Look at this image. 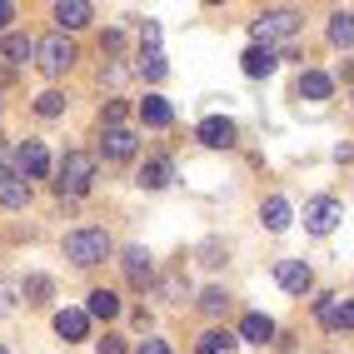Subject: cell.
<instances>
[{"label": "cell", "mask_w": 354, "mask_h": 354, "mask_svg": "<svg viewBox=\"0 0 354 354\" xmlns=\"http://www.w3.org/2000/svg\"><path fill=\"white\" fill-rule=\"evenodd\" d=\"M140 75H145V80H165V75H170V65H165L160 50H145V55H140Z\"/></svg>", "instance_id": "25"}, {"label": "cell", "mask_w": 354, "mask_h": 354, "mask_svg": "<svg viewBox=\"0 0 354 354\" xmlns=\"http://www.w3.org/2000/svg\"><path fill=\"white\" fill-rule=\"evenodd\" d=\"M0 180H10V170H6V150H0Z\"/></svg>", "instance_id": "35"}, {"label": "cell", "mask_w": 354, "mask_h": 354, "mask_svg": "<svg viewBox=\"0 0 354 354\" xmlns=\"http://www.w3.org/2000/svg\"><path fill=\"white\" fill-rule=\"evenodd\" d=\"M155 40H160V26H155V20H145V26H140V45L155 50Z\"/></svg>", "instance_id": "30"}, {"label": "cell", "mask_w": 354, "mask_h": 354, "mask_svg": "<svg viewBox=\"0 0 354 354\" xmlns=\"http://www.w3.org/2000/svg\"><path fill=\"white\" fill-rule=\"evenodd\" d=\"M225 304H230V295H225V290H205V295H200V310H205V315H220Z\"/></svg>", "instance_id": "27"}, {"label": "cell", "mask_w": 354, "mask_h": 354, "mask_svg": "<svg viewBox=\"0 0 354 354\" xmlns=\"http://www.w3.org/2000/svg\"><path fill=\"white\" fill-rule=\"evenodd\" d=\"M55 335L60 339H85L90 335V315L85 310H60L55 315Z\"/></svg>", "instance_id": "15"}, {"label": "cell", "mask_w": 354, "mask_h": 354, "mask_svg": "<svg viewBox=\"0 0 354 354\" xmlns=\"http://www.w3.org/2000/svg\"><path fill=\"white\" fill-rule=\"evenodd\" d=\"M120 265H125V279H130L135 290H145L150 279H155V265H150V254L140 250V245H135V250H125V259H120Z\"/></svg>", "instance_id": "10"}, {"label": "cell", "mask_w": 354, "mask_h": 354, "mask_svg": "<svg viewBox=\"0 0 354 354\" xmlns=\"http://www.w3.org/2000/svg\"><path fill=\"white\" fill-rule=\"evenodd\" d=\"M10 20H15V10L6 6V0H0V30H6V26H10ZM6 35H10V30H6Z\"/></svg>", "instance_id": "34"}, {"label": "cell", "mask_w": 354, "mask_h": 354, "mask_svg": "<svg viewBox=\"0 0 354 354\" xmlns=\"http://www.w3.org/2000/svg\"><path fill=\"white\" fill-rule=\"evenodd\" d=\"M35 115H45V120H55V115H65V95H60V90H45V95L35 100Z\"/></svg>", "instance_id": "26"}, {"label": "cell", "mask_w": 354, "mask_h": 354, "mask_svg": "<svg viewBox=\"0 0 354 354\" xmlns=\"http://www.w3.org/2000/svg\"><path fill=\"white\" fill-rule=\"evenodd\" d=\"M140 120H145L150 130H165V125L175 120V110H170V100H160V95H145V100H140Z\"/></svg>", "instance_id": "17"}, {"label": "cell", "mask_w": 354, "mask_h": 354, "mask_svg": "<svg viewBox=\"0 0 354 354\" xmlns=\"http://www.w3.org/2000/svg\"><path fill=\"white\" fill-rule=\"evenodd\" d=\"M240 339L270 344V339H274V319H270V315H245V319H240Z\"/></svg>", "instance_id": "19"}, {"label": "cell", "mask_w": 354, "mask_h": 354, "mask_svg": "<svg viewBox=\"0 0 354 354\" xmlns=\"http://www.w3.org/2000/svg\"><path fill=\"white\" fill-rule=\"evenodd\" d=\"M100 45H105V50L115 55V50H120V45H125V35H120V30H105V40H100Z\"/></svg>", "instance_id": "32"}, {"label": "cell", "mask_w": 354, "mask_h": 354, "mask_svg": "<svg viewBox=\"0 0 354 354\" xmlns=\"http://www.w3.org/2000/svg\"><path fill=\"white\" fill-rule=\"evenodd\" d=\"M200 145H209V150H230L234 145V120H225V115H209V120H200Z\"/></svg>", "instance_id": "7"}, {"label": "cell", "mask_w": 354, "mask_h": 354, "mask_svg": "<svg viewBox=\"0 0 354 354\" xmlns=\"http://www.w3.org/2000/svg\"><path fill=\"white\" fill-rule=\"evenodd\" d=\"M259 220H265V230H290V220H295V209H290V200L285 195H270L265 205H259Z\"/></svg>", "instance_id": "11"}, {"label": "cell", "mask_w": 354, "mask_h": 354, "mask_svg": "<svg viewBox=\"0 0 354 354\" xmlns=\"http://www.w3.org/2000/svg\"><path fill=\"white\" fill-rule=\"evenodd\" d=\"M90 185H95V155L70 150V155L60 160V180H55V190H60V195H85Z\"/></svg>", "instance_id": "2"}, {"label": "cell", "mask_w": 354, "mask_h": 354, "mask_svg": "<svg viewBox=\"0 0 354 354\" xmlns=\"http://www.w3.org/2000/svg\"><path fill=\"white\" fill-rule=\"evenodd\" d=\"M26 295H30V299L40 304L45 295H50V279H45V274H30V279H26Z\"/></svg>", "instance_id": "29"}, {"label": "cell", "mask_w": 354, "mask_h": 354, "mask_svg": "<svg viewBox=\"0 0 354 354\" xmlns=\"http://www.w3.org/2000/svg\"><path fill=\"white\" fill-rule=\"evenodd\" d=\"M20 175H26V180H45V175H50V155H45L40 140H26V145H20Z\"/></svg>", "instance_id": "9"}, {"label": "cell", "mask_w": 354, "mask_h": 354, "mask_svg": "<svg viewBox=\"0 0 354 354\" xmlns=\"http://www.w3.org/2000/svg\"><path fill=\"white\" fill-rule=\"evenodd\" d=\"M55 26H60V35L90 26V6H85V0H60V6H55Z\"/></svg>", "instance_id": "14"}, {"label": "cell", "mask_w": 354, "mask_h": 354, "mask_svg": "<svg viewBox=\"0 0 354 354\" xmlns=\"http://www.w3.org/2000/svg\"><path fill=\"white\" fill-rule=\"evenodd\" d=\"M35 65L45 70V75H65V70L75 65V45H70L60 30L45 35V40H35Z\"/></svg>", "instance_id": "4"}, {"label": "cell", "mask_w": 354, "mask_h": 354, "mask_svg": "<svg viewBox=\"0 0 354 354\" xmlns=\"http://www.w3.org/2000/svg\"><path fill=\"white\" fill-rule=\"evenodd\" d=\"M0 205H6V209H26V205H30V180H26V175L0 180Z\"/></svg>", "instance_id": "16"}, {"label": "cell", "mask_w": 354, "mask_h": 354, "mask_svg": "<svg viewBox=\"0 0 354 354\" xmlns=\"http://www.w3.org/2000/svg\"><path fill=\"white\" fill-rule=\"evenodd\" d=\"M329 90H335V80H329L324 70H304L299 75V95L304 100H329Z\"/></svg>", "instance_id": "21"}, {"label": "cell", "mask_w": 354, "mask_h": 354, "mask_svg": "<svg viewBox=\"0 0 354 354\" xmlns=\"http://www.w3.org/2000/svg\"><path fill=\"white\" fill-rule=\"evenodd\" d=\"M319 324L324 329H354V299H319Z\"/></svg>", "instance_id": "8"}, {"label": "cell", "mask_w": 354, "mask_h": 354, "mask_svg": "<svg viewBox=\"0 0 354 354\" xmlns=\"http://www.w3.org/2000/svg\"><path fill=\"white\" fill-rule=\"evenodd\" d=\"M250 35H254V45H265V50H270L274 40H295L299 35V15L295 10H265L250 26Z\"/></svg>", "instance_id": "3"}, {"label": "cell", "mask_w": 354, "mask_h": 354, "mask_svg": "<svg viewBox=\"0 0 354 354\" xmlns=\"http://www.w3.org/2000/svg\"><path fill=\"white\" fill-rule=\"evenodd\" d=\"M339 220H344V209H339V200H329V195L304 205V230H310V234H329Z\"/></svg>", "instance_id": "5"}, {"label": "cell", "mask_w": 354, "mask_h": 354, "mask_svg": "<svg viewBox=\"0 0 354 354\" xmlns=\"http://www.w3.org/2000/svg\"><path fill=\"white\" fill-rule=\"evenodd\" d=\"M175 180V160H145V165H140V185H145V190H165V185H170Z\"/></svg>", "instance_id": "13"}, {"label": "cell", "mask_w": 354, "mask_h": 354, "mask_svg": "<svg viewBox=\"0 0 354 354\" xmlns=\"http://www.w3.org/2000/svg\"><path fill=\"white\" fill-rule=\"evenodd\" d=\"M85 315H90V319H115V315H120V299H115L110 290H90Z\"/></svg>", "instance_id": "22"}, {"label": "cell", "mask_w": 354, "mask_h": 354, "mask_svg": "<svg viewBox=\"0 0 354 354\" xmlns=\"http://www.w3.org/2000/svg\"><path fill=\"white\" fill-rule=\"evenodd\" d=\"M195 354H234V335H225V329H205Z\"/></svg>", "instance_id": "23"}, {"label": "cell", "mask_w": 354, "mask_h": 354, "mask_svg": "<svg viewBox=\"0 0 354 354\" xmlns=\"http://www.w3.org/2000/svg\"><path fill=\"white\" fill-rule=\"evenodd\" d=\"M100 354H125V344L115 339V335H105V339H100Z\"/></svg>", "instance_id": "33"}, {"label": "cell", "mask_w": 354, "mask_h": 354, "mask_svg": "<svg viewBox=\"0 0 354 354\" xmlns=\"http://www.w3.org/2000/svg\"><path fill=\"white\" fill-rule=\"evenodd\" d=\"M15 299H20V285H15V279H0V315H10Z\"/></svg>", "instance_id": "28"}, {"label": "cell", "mask_w": 354, "mask_h": 354, "mask_svg": "<svg viewBox=\"0 0 354 354\" xmlns=\"http://www.w3.org/2000/svg\"><path fill=\"white\" fill-rule=\"evenodd\" d=\"M65 259H75L80 270L105 265V259H110V234L105 230H70L65 234Z\"/></svg>", "instance_id": "1"}, {"label": "cell", "mask_w": 354, "mask_h": 354, "mask_svg": "<svg viewBox=\"0 0 354 354\" xmlns=\"http://www.w3.org/2000/svg\"><path fill=\"white\" fill-rule=\"evenodd\" d=\"M100 150H105V160H115V165H125L130 155H135V135L120 125V130H105V140H100Z\"/></svg>", "instance_id": "12"}, {"label": "cell", "mask_w": 354, "mask_h": 354, "mask_svg": "<svg viewBox=\"0 0 354 354\" xmlns=\"http://www.w3.org/2000/svg\"><path fill=\"white\" fill-rule=\"evenodd\" d=\"M0 55H6L10 65H26V60L35 55V40H30V35H20V30H10L6 40H0Z\"/></svg>", "instance_id": "20"}, {"label": "cell", "mask_w": 354, "mask_h": 354, "mask_svg": "<svg viewBox=\"0 0 354 354\" xmlns=\"http://www.w3.org/2000/svg\"><path fill=\"white\" fill-rule=\"evenodd\" d=\"M0 354H6V349H0Z\"/></svg>", "instance_id": "36"}, {"label": "cell", "mask_w": 354, "mask_h": 354, "mask_svg": "<svg viewBox=\"0 0 354 354\" xmlns=\"http://www.w3.org/2000/svg\"><path fill=\"white\" fill-rule=\"evenodd\" d=\"M274 279H279V290H290V295H304V290L315 285V274H310L304 259H279V265H274Z\"/></svg>", "instance_id": "6"}, {"label": "cell", "mask_w": 354, "mask_h": 354, "mask_svg": "<svg viewBox=\"0 0 354 354\" xmlns=\"http://www.w3.org/2000/svg\"><path fill=\"white\" fill-rule=\"evenodd\" d=\"M135 354H170V344H165V339H145Z\"/></svg>", "instance_id": "31"}, {"label": "cell", "mask_w": 354, "mask_h": 354, "mask_svg": "<svg viewBox=\"0 0 354 354\" xmlns=\"http://www.w3.org/2000/svg\"><path fill=\"white\" fill-rule=\"evenodd\" d=\"M329 40H335L339 50H344V45H354V15H349V10H339L335 20H329Z\"/></svg>", "instance_id": "24"}, {"label": "cell", "mask_w": 354, "mask_h": 354, "mask_svg": "<svg viewBox=\"0 0 354 354\" xmlns=\"http://www.w3.org/2000/svg\"><path fill=\"white\" fill-rule=\"evenodd\" d=\"M240 65H245V75H274L279 55H274V50H265V45H250V50L240 55Z\"/></svg>", "instance_id": "18"}]
</instances>
